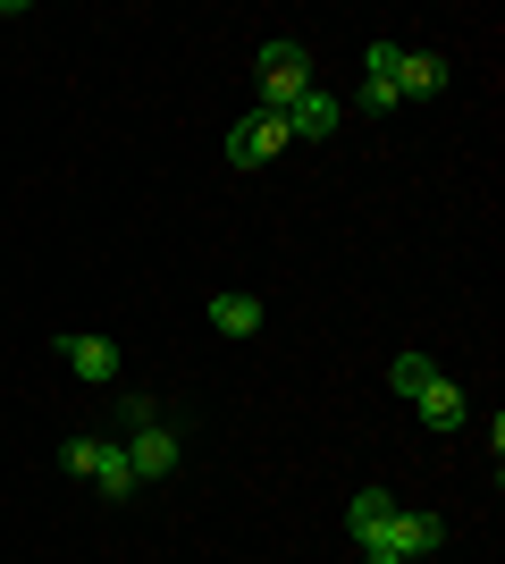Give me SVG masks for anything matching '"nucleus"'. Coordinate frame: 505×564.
<instances>
[{
	"mask_svg": "<svg viewBox=\"0 0 505 564\" xmlns=\"http://www.w3.org/2000/svg\"><path fill=\"white\" fill-rule=\"evenodd\" d=\"M253 85H262V101H253V110H278V118H287L295 94H312V51H304V43H262Z\"/></svg>",
	"mask_w": 505,
	"mask_h": 564,
	"instance_id": "nucleus-1",
	"label": "nucleus"
},
{
	"mask_svg": "<svg viewBox=\"0 0 505 564\" xmlns=\"http://www.w3.org/2000/svg\"><path fill=\"white\" fill-rule=\"evenodd\" d=\"M287 143L295 135H287V118H278V110H244L237 127H228V161H237V169H270Z\"/></svg>",
	"mask_w": 505,
	"mask_h": 564,
	"instance_id": "nucleus-2",
	"label": "nucleus"
},
{
	"mask_svg": "<svg viewBox=\"0 0 505 564\" xmlns=\"http://www.w3.org/2000/svg\"><path fill=\"white\" fill-rule=\"evenodd\" d=\"M59 362H68V371L85 379V388H110L127 354H119V337H101V329H94V337H85V329H68V337H59Z\"/></svg>",
	"mask_w": 505,
	"mask_h": 564,
	"instance_id": "nucleus-3",
	"label": "nucleus"
},
{
	"mask_svg": "<svg viewBox=\"0 0 505 564\" xmlns=\"http://www.w3.org/2000/svg\"><path fill=\"white\" fill-rule=\"evenodd\" d=\"M387 547H396V564H421V556L447 547V522L421 514V506H396V514H387Z\"/></svg>",
	"mask_w": 505,
	"mask_h": 564,
	"instance_id": "nucleus-4",
	"label": "nucleus"
},
{
	"mask_svg": "<svg viewBox=\"0 0 505 564\" xmlns=\"http://www.w3.org/2000/svg\"><path fill=\"white\" fill-rule=\"evenodd\" d=\"M127 464H135V480H168V471L186 464V447H177L168 422H144V430H127Z\"/></svg>",
	"mask_w": 505,
	"mask_h": 564,
	"instance_id": "nucleus-5",
	"label": "nucleus"
},
{
	"mask_svg": "<svg viewBox=\"0 0 505 564\" xmlns=\"http://www.w3.org/2000/svg\"><path fill=\"white\" fill-rule=\"evenodd\" d=\"M337 127H345V101H337V94H320V85L287 101V135H295V143H329Z\"/></svg>",
	"mask_w": 505,
	"mask_h": 564,
	"instance_id": "nucleus-6",
	"label": "nucleus"
},
{
	"mask_svg": "<svg viewBox=\"0 0 505 564\" xmlns=\"http://www.w3.org/2000/svg\"><path fill=\"white\" fill-rule=\"evenodd\" d=\"M85 480H94L110 506H127V497L144 489V480H135V464H127V438H94V471H85Z\"/></svg>",
	"mask_w": 505,
	"mask_h": 564,
	"instance_id": "nucleus-7",
	"label": "nucleus"
},
{
	"mask_svg": "<svg viewBox=\"0 0 505 564\" xmlns=\"http://www.w3.org/2000/svg\"><path fill=\"white\" fill-rule=\"evenodd\" d=\"M455 85V68L438 59V51H405L396 59V101H430V94H447Z\"/></svg>",
	"mask_w": 505,
	"mask_h": 564,
	"instance_id": "nucleus-8",
	"label": "nucleus"
},
{
	"mask_svg": "<svg viewBox=\"0 0 505 564\" xmlns=\"http://www.w3.org/2000/svg\"><path fill=\"white\" fill-rule=\"evenodd\" d=\"M413 404H421V422H430V430H463V413H472V404H463V388H455L447 371H438V379H430V388H421Z\"/></svg>",
	"mask_w": 505,
	"mask_h": 564,
	"instance_id": "nucleus-9",
	"label": "nucleus"
},
{
	"mask_svg": "<svg viewBox=\"0 0 505 564\" xmlns=\"http://www.w3.org/2000/svg\"><path fill=\"white\" fill-rule=\"evenodd\" d=\"M270 312H262V295H211V329L219 337H253Z\"/></svg>",
	"mask_w": 505,
	"mask_h": 564,
	"instance_id": "nucleus-10",
	"label": "nucleus"
},
{
	"mask_svg": "<svg viewBox=\"0 0 505 564\" xmlns=\"http://www.w3.org/2000/svg\"><path fill=\"white\" fill-rule=\"evenodd\" d=\"M387 514H396V497H387V489H354V506H345V531L362 540V531H380Z\"/></svg>",
	"mask_w": 505,
	"mask_h": 564,
	"instance_id": "nucleus-11",
	"label": "nucleus"
},
{
	"mask_svg": "<svg viewBox=\"0 0 505 564\" xmlns=\"http://www.w3.org/2000/svg\"><path fill=\"white\" fill-rule=\"evenodd\" d=\"M430 379H438V362H430V354H396V362H387V388H396V397H421Z\"/></svg>",
	"mask_w": 505,
	"mask_h": 564,
	"instance_id": "nucleus-12",
	"label": "nucleus"
},
{
	"mask_svg": "<svg viewBox=\"0 0 505 564\" xmlns=\"http://www.w3.org/2000/svg\"><path fill=\"white\" fill-rule=\"evenodd\" d=\"M396 59H405V43H387V34H380V43L362 51V85H396Z\"/></svg>",
	"mask_w": 505,
	"mask_h": 564,
	"instance_id": "nucleus-13",
	"label": "nucleus"
},
{
	"mask_svg": "<svg viewBox=\"0 0 505 564\" xmlns=\"http://www.w3.org/2000/svg\"><path fill=\"white\" fill-rule=\"evenodd\" d=\"M59 471H76V480H85V471H94V438H68V447H59Z\"/></svg>",
	"mask_w": 505,
	"mask_h": 564,
	"instance_id": "nucleus-14",
	"label": "nucleus"
},
{
	"mask_svg": "<svg viewBox=\"0 0 505 564\" xmlns=\"http://www.w3.org/2000/svg\"><path fill=\"white\" fill-rule=\"evenodd\" d=\"M9 18H18V9H9V0H0V25H9Z\"/></svg>",
	"mask_w": 505,
	"mask_h": 564,
	"instance_id": "nucleus-15",
	"label": "nucleus"
}]
</instances>
